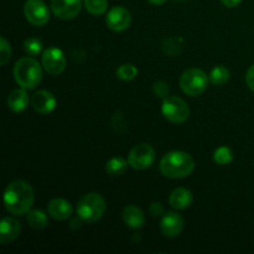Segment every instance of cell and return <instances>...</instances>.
I'll return each mask as SVG.
<instances>
[{
  "label": "cell",
  "instance_id": "cell-1",
  "mask_svg": "<svg viewBox=\"0 0 254 254\" xmlns=\"http://www.w3.org/2000/svg\"><path fill=\"white\" fill-rule=\"evenodd\" d=\"M35 192L29 183L16 180L6 186L4 192V205L7 212L15 216H24L34 205Z\"/></svg>",
  "mask_w": 254,
  "mask_h": 254
},
{
  "label": "cell",
  "instance_id": "cell-2",
  "mask_svg": "<svg viewBox=\"0 0 254 254\" xmlns=\"http://www.w3.org/2000/svg\"><path fill=\"white\" fill-rule=\"evenodd\" d=\"M160 173L169 179H184L190 176L195 170V160L186 151L173 150L161 158Z\"/></svg>",
  "mask_w": 254,
  "mask_h": 254
},
{
  "label": "cell",
  "instance_id": "cell-3",
  "mask_svg": "<svg viewBox=\"0 0 254 254\" xmlns=\"http://www.w3.org/2000/svg\"><path fill=\"white\" fill-rule=\"evenodd\" d=\"M41 66L37 60L30 56L17 60L14 66L15 82L27 91L35 89L42 79Z\"/></svg>",
  "mask_w": 254,
  "mask_h": 254
},
{
  "label": "cell",
  "instance_id": "cell-4",
  "mask_svg": "<svg viewBox=\"0 0 254 254\" xmlns=\"http://www.w3.org/2000/svg\"><path fill=\"white\" fill-rule=\"evenodd\" d=\"M107 203L103 196L97 192H89L82 196L77 202L76 212L79 220L86 223H96L104 216Z\"/></svg>",
  "mask_w": 254,
  "mask_h": 254
},
{
  "label": "cell",
  "instance_id": "cell-5",
  "mask_svg": "<svg viewBox=\"0 0 254 254\" xmlns=\"http://www.w3.org/2000/svg\"><path fill=\"white\" fill-rule=\"evenodd\" d=\"M210 78L205 71L201 68H189L181 74L180 77V88L186 96L198 97L207 89Z\"/></svg>",
  "mask_w": 254,
  "mask_h": 254
},
{
  "label": "cell",
  "instance_id": "cell-6",
  "mask_svg": "<svg viewBox=\"0 0 254 254\" xmlns=\"http://www.w3.org/2000/svg\"><path fill=\"white\" fill-rule=\"evenodd\" d=\"M161 114L173 124H183L190 118V107L180 97L169 96L161 103Z\"/></svg>",
  "mask_w": 254,
  "mask_h": 254
},
{
  "label": "cell",
  "instance_id": "cell-7",
  "mask_svg": "<svg viewBox=\"0 0 254 254\" xmlns=\"http://www.w3.org/2000/svg\"><path fill=\"white\" fill-rule=\"evenodd\" d=\"M156 158L155 150L150 144L141 143L134 146L128 155V163L134 170H146L154 164Z\"/></svg>",
  "mask_w": 254,
  "mask_h": 254
},
{
  "label": "cell",
  "instance_id": "cell-8",
  "mask_svg": "<svg viewBox=\"0 0 254 254\" xmlns=\"http://www.w3.org/2000/svg\"><path fill=\"white\" fill-rule=\"evenodd\" d=\"M41 64L47 73L52 76H59L66 69L67 60L62 50L51 46L42 52Z\"/></svg>",
  "mask_w": 254,
  "mask_h": 254
},
{
  "label": "cell",
  "instance_id": "cell-9",
  "mask_svg": "<svg viewBox=\"0 0 254 254\" xmlns=\"http://www.w3.org/2000/svg\"><path fill=\"white\" fill-rule=\"evenodd\" d=\"M24 15L34 26H44L50 20V10L44 0H26L24 4Z\"/></svg>",
  "mask_w": 254,
  "mask_h": 254
},
{
  "label": "cell",
  "instance_id": "cell-10",
  "mask_svg": "<svg viewBox=\"0 0 254 254\" xmlns=\"http://www.w3.org/2000/svg\"><path fill=\"white\" fill-rule=\"evenodd\" d=\"M106 24L112 31L122 32L131 24V14L127 7L113 6L106 16Z\"/></svg>",
  "mask_w": 254,
  "mask_h": 254
},
{
  "label": "cell",
  "instance_id": "cell-11",
  "mask_svg": "<svg viewBox=\"0 0 254 254\" xmlns=\"http://www.w3.org/2000/svg\"><path fill=\"white\" fill-rule=\"evenodd\" d=\"M82 0H51V10L61 20H72L79 14Z\"/></svg>",
  "mask_w": 254,
  "mask_h": 254
},
{
  "label": "cell",
  "instance_id": "cell-12",
  "mask_svg": "<svg viewBox=\"0 0 254 254\" xmlns=\"http://www.w3.org/2000/svg\"><path fill=\"white\" fill-rule=\"evenodd\" d=\"M184 230V218L179 213H165L160 221V232L166 238H176L181 235Z\"/></svg>",
  "mask_w": 254,
  "mask_h": 254
},
{
  "label": "cell",
  "instance_id": "cell-13",
  "mask_svg": "<svg viewBox=\"0 0 254 254\" xmlns=\"http://www.w3.org/2000/svg\"><path fill=\"white\" fill-rule=\"evenodd\" d=\"M30 103L34 111L39 114H50L56 108L57 101L51 92L41 89L32 94Z\"/></svg>",
  "mask_w": 254,
  "mask_h": 254
},
{
  "label": "cell",
  "instance_id": "cell-14",
  "mask_svg": "<svg viewBox=\"0 0 254 254\" xmlns=\"http://www.w3.org/2000/svg\"><path fill=\"white\" fill-rule=\"evenodd\" d=\"M47 212L50 217L56 221H66L71 218L73 208L71 202H68L64 198H54L47 205Z\"/></svg>",
  "mask_w": 254,
  "mask_h": 254
},
{
  "label": "cell",
  "instance_id": "cell-15",
  "mask_svg": "<svg viewBox=\"0 0 254 254\" xmlns=\"http://www.w3.org/2000/svg\"><path fill=\"white\" fill-rule=\"evenodd\" d=\"M21 232V226L14 217H4L0 223V243L9 245L12 243Z\"/></svg>",
  "mask_w": 254,
  "mask_h": 254
},
{
  "label": "cell",
  "instance_id": "cell-16",
  "mask_svg": "<svg viewBox=\"0 0 254 254\" xmlns=\"http://www.w3.org/2000/svg\"><path fill=\"white\" fill-rule=\"evenodd\" d=\"M122 218L127 227H129L130 230H140L145 225V216H144L143 211L135 205L126 206L122 212Z\"/></svg>",
  "mask_w": 254,
  "mask_h": 254
},
{
  "label": "cell",
  "instance_id": "cell-17",
  "mask_svg": "<svg viewBox=\"0 0 254 254\" xmlns=\"http://www.w3.org/2000/svg\"><path fill=\"white\" fill-rule=\"evenodd\" d=\"M192 192L186 188L175 189L168 198L170 207L179 211L186 210V208L190 207L191 203H192Z\"/></svg>",
  "mask_w": 254,
  "mask_h": 254
},
{
  "label": "cell",
  "instance_id": "cell-18",
  "mask_svg": "<svg viewBox=\"0 0 254 254\" xmlns=\"http://www.w3.org/2000/svg\"><path fill=\"white\" fill-rule=\"evenodd\" d=\"M26 91L27 89L20 87V88L14 89V91L9 94V97H7V107H9L12 112H15V113H21V112H24L25 109L27 108V106H29L31 98H30Z\"/></svg>",
  "mask_w": 254,
  "mask_h": 254
},
{
  "label": "cell",
  "instance_id": "cell-19",
  "mask_svg": "<svg viewBox=\"0 0 254 254\" xmlns=\"http://www.w3.org/2000/svg\"><path fill=\"white\" fill-rule=\"evenodd\" d=\"M26 221L34 230H44L49 225V217L41 210H30L26 213Z\"/></svg>",
  "mask_w": 254,
  "mask_h": 254
},
{
  "label": "cell",
  "instance_id": "cell-20",
  "mask_svg": "<svg viewBox=\"0 0 254 254\" xmlns=\"http://www.w3.org/2000/svg\"><path fill=\"white\" fill-rule=\"evenodd\" d=\"M231 72L230 69L227 68L223 64H218V66L213 67L211 69L210 74H208V78H210V82L213 84V86H223V84L227 83L230 81Z\"/></svg>",
  "mask_w": 254,
  "mask_h": 254
},
{
  "label": "cell",
  "instance_id": "cell-21",
  "mask_svg": "<svg viewBox=\"0 0 254 254\" xmlns=\"http://www.w3.org/2000/svg\"><path fill=\"white\" fill-rule=\"evenodd\" d=\"M128 165V159L126 160V159L121 158V156H114V158L109 159L106 163V171L109 175L119 176L126 173Z\"/></svg>",
  "mask_w": 254,
  "mask_h": 254
},
{
  "label": "cell",
  "instance_id": "cell-22",
  "mask_svg": "<svg viewBox=\"0 0 254 254\" xmlns=\"http://www.w3.org/2000/svg\"><path fill=\"white\" fill-rule=\"evenodd\" d=\"M84 7L87 11L93 16L103 15L108 9V1L107 0H84Z\"/></svg>",
  "mask_w": 254,
  "mask_h": 254
},
{
  "label": "cell",
  "instance_id": "cell-23",
  "mask_svg": "<svg viewBox=\"0 0 254 254\" xmlns=\"http://www.w3.org/2000/svg\"><path fill=\"white\" fill-rule=\"evenodd\" d=\"M233 160V153L231 150V148L223 145L220 146L215 150L213 153V161H215L217 165H228L230 163H232Z\"/></svg>",
  "mask_w": 254,
  "mask_h": 254
},
{
  "label": "cell",
  "instance_id": "cell-24",
  "mask_svg": "<svg viewBox=\"0 0 254 254\" xmlns=\"http://www.w3.org/2000/svg\"><path fill=\"white\" fill-rule=\"evenodd\" d=\"M138 76V68L133 64H124L117 69V77L122 81H133Z\"/></svg>",
  "mask_w": 254,
  "mask_h": 254
},
{
  "label": "cell",
  "instance_id": "cell-25",
  "mask_svg": "<svg viewBox=\"0 0 254 254\" xmlns=\"http://www.w3.org/2000/svg\"><path fill=\"white\" fill-rule=\"evenodd\" d=\"M44 45L42 41L37 37H27L24 41V50L29 56H37L42 52Z\"/></svg>",
  "mask_w": 254,
  "mask_h": 254
},
{
  "label": "cell",
  "instance_id": "cell-26",
  "mask_svg": "<svg viewBox=\"0 0 254 254\" xmlns=\"http://www.w3.org/2000/svg\"><path fill=\"white\" fill-rule=\"evenodd\" d=\"M11 59V47L4 36L0 37V64L4 66Z\"/></svg>",
  "mask_w": 254,
  "mask_h": 254
},
{
  "label": "cell",
  "instance_id": "cell-27",
  "mask_svg": "<svg viewBox=\"0 0 254 254\" xmlns=\"http://www.w3.org/2000/svg\"><path fill=\"white\" fill-rule=\"evenodd\" d=\"M153 92L158 98H166L169 97V92H170V88H169L168 83L164 81H156L155 83L153 84Z\"/></svg>",
  "mask_w": 254,
  "mask_h": 254
},
{
  "label": "cell",
  "instance_id": "cell-28",
  "mask_svg": "<svg viewBox=\"0 0 254 254\" xmlns=\"http://www.w3.org/2000/svg\"><path fill=\"white\" fill-rule=\"evenodd\" d=\"M149 212L153 217H163L165 215V210H164L163 205L160 202H153L149 206Z\"/></svg>",
  "mask_w": 254,
  "mask_h": 254
},
{
  "label": "cell",
  "instance_id": "cell-29",
  "mask_svg": "<svg viewBox=\"0 0 254 254\" xmlns=\"http://www.w3.org/2000/svg\"><path fill=\"white\" fill-rule=\"evenodd\" d=\"M246 83H247L248 88L254 93V64L248 68L247 73H246Z\"/></svg>",
  "mask_w": 254,
  "mask_h": 254
},
{
  "label": "cell",
  "instance_id": "cell-30",
  "mask_svg": "<svg viewBox=\"0 0 254 254\" xmlns=\"http://www.w3.org/2000/svg\"><path fill=\"white\" fill-rule=\"evenodd\" d=\"M241 1H242V0H221V2H222L226 7H230V9L238 6V5L241 4Z\"/></svg>",
  "mask_w": 254,
  "mask_h": 254
},
{
  "label": "cell",
  "instance_id": "cell-31",
  "mask_svg": "<svg viewBox=\"0 0 254 254\" xmlns=\"http://www.w3.org/2000/svg\"><path fill=\"white\" fill-rule=\"evenodd\" d=\"M146 1L151 5H163V4H165L168 0H146Z\"/></svg>",
  "mask_w": 254,
  "mask_h": 254
}]
</instances>
